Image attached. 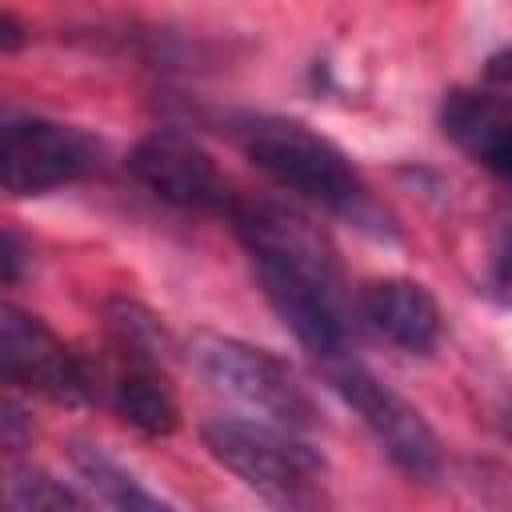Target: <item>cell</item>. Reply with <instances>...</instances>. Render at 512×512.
Wrapping results in <instances>:
<instances>
[{
	"label": "cell",
	"mask_w": 512,
	"mask_h": 512,
	"mask_svg": "<svg viewBox=\"0 0 512 512\" xmlns=\"http://www.w3.org/2000/svg\"><path fill=\"white\" fill-rule=\"evenodd\" d=\"M328 376V388L360 416L368 436L380 444V452L412 480H432L444 464V448L436 428L424 420V412L404 400L392 384H384L376 372H368L356 356H340L320 364Z\"/></svg>",
	"instance_id": "cell-5"
},
{
	"label": "cell",
	"mask_w": 512,
	"mask_h": 512,
	"mask_svg": "<svg viewBox=\"0 0 512 512\" xmlns=\"http://www.w3.org/2000/svg\"><path fill=\"white\" fill-rule=\"evenodd\" d=\"M20 44H24L20 20H16V12H4V20H0V48H4V52H16Z\"/></svg>",
	"instance_id": "cell-19"
},
{
	"label": "cell",
	"mask_w": 512,
	"mask_h": 512,
	"mask_svg": "<svg viewBox=\"0 0 512 512\" xmlns=\"http://www.w3.org/2000/svg\"><path fill=\"white\" fill-rule=\"evenodd\" d=\"M68 460H72L80 484L88 488V496L104 508H124V512H160V508H168V500L160 492H152L132 468H124L100 444L72 440Z\"/></svg>",
	"instance_id": "cell-12"
},
{
	"label": "cell",
	"mask_w": 512,
	"mask_h": 512,
	"mask_svg": "<svg viewBox=\"0 0 512 512\" xmlns=\"http://www.w3.org/2000/svg\"><path fill=\"white\" fill-rule=\"evenodd\" d=\"M0 372L12 388L36 392L52 404H96L92 356L68 348L40 316L16 304L0 308Z\"/></svg>",
	"instance_id": "cell-7"
},
{
	"label": "cell",
	"mask_w": 512,
	"mask_h": 512,
	"mask_svg": "<svg viewBox=\"0 0 512 512\" xmlns=\"http://www.w3.org/2000/svg\"><path fill=\"white\" fill-rule=\"evenodd\" d=\"M484 80L492 88H512V44L508 48H496L488 60H484Z\"/></svg>",
	"instance_id": "cell-18"
},
{
	"label": "cell",
	"mask_w": 512,
	"mask_h": 512,
	"mask_svg": "<svg viewBox=\"0 0 512 512\" xmlns=\"http://www.w3.org/2000/svg\"><path fill=\"white\" fill-rule=\"evenodd\" d=\"M104 148L76 124L8 112L0 128V184L8 196H44L96 176Z\"/></svg>",
	"instance_id": "cell-6"
},
{
	"label": "cell",
	"mask_w": 512,
	"mask_h": 512,
	"mask_svg": "<svg viewBox=\"0 0 512 512\" xmlns=\"http://www.w3.org/2000/svg\"><path fill=\"white\" fill-rule=\"evenodd\" d=\"M96 364V400H104L140 436H172L180 428V404L160 364L128 360L112 352Z\"/></svg>",
	"instance_id": "cell-10"
},
{
	"label": "cell",
	"mask_w": 512,
	"mask_h": 512,
	"mask_svg": "<svg viewBox=\"0 0 512 512\" xmlns=\"http://www.w3.org/2000/svg\"><path fill=\"white\" fill-rule=\"evenodd\" d=\"M208 456L228 468L244 488L260 492L276 504H308L324 484V456L304 440V432L272 424V420H244V416H216L204 424Z\"/></svg>",
	"instance_id": "cell-3"
},
{
	"label": "cell",
	"mask_w": 512,
	"mask_h": 512,
	"mask_svg": "<svg viewBox=\"0 0 512 512\" xmlns=\"http://www.w3.org/2000/svg\"><path fill=\"white\" fill-rule=\"evenodd\" d=\"M356 308H360V324H368L376 336H384L388 344L412 356H428L444 336V316L436 296L404 276L368 280L364 288H356Z\"/></svg>",
	"instance_id": "cell-9"
},
{
	"label": "cell",
	"mask_w": 512,
	"mask_h": 512,
	"mask_svg": "<svg viewBox=\"0 0 512 512\" xmlns=\"http://www.w3.org/2000/svg\"><path fill=\"white\" fill-rule=\"evenodd\" d=\"M228 220L252 260L264 300L304 352L320 364L352 356L360 308L332 240L304 212L276 200H236Z\"/></svg>",
	"instance_id": "cell-1"
},
{
	"label": "cell",
	"mask_w": 512,
	"mask_h": 512,
	"mask_svg": "<svg viewBox=\"0 0 512 512\" xmlns=\"http://www.w3.org/2000/svg\"><path fill=\"white\" fill-rule=\"evenodd\" d=\"M188 356H192L196 372L216 392L232 396L236 404H244L260 420H272V424H284V428H296V432L320 428L316 396L296 376V368L288 360H280L276 352L256 348L240 336L196 332L192 344H188Z\"/></svg>",
	"instance_id": "cell-4"
},
{
	"label": "cell",
	"mask_w": 512,
	"mask_h": 512,
	"mask_svg": "<svg viewBox=\"0 0 512 512\" xmlns=\"http://www.w3.org/2000/svg\"><path fill=\"white\" fill-rule=\"evenodd\" d=\"M492 284L496 292L512 304V220L504 224L500 232V244H496V264H492Z\"/></svg>",
	"instance_id": "cell-17"
},
{
	"label": "cell",
	"mask_w": 512,
	"mask_h": 512,
	"mask_svg": "<svg viewBox=\"0 0 512 512\" xmlns=\"http://www.w3.org/2000/svg\"><path fill=\"white\" fill-rule=\"evenodd\" d=\"M444 136L480 168L512 184V96L488 88H452L440 104Z\"/></svg>",
	"instance_id": "cell-11"
},
{
	"label": "cell",
	"mask_w": 512,
	"mask_h": 512,
	"mask_svg": "<svg viewBox=\"0 0 512 512\" xmlns=\"http://www.w3.org/2000/svg\"><path fill=\"white\" fill-rule=\"evenodd\" d=\"M236 140L272 184L304 196L308 204L356 224L376 240H392L388 212L376 204L368 180L336 140L284 116H244L236 124Z\"/></svg>",
	"instance_id": "cell-2"
},
{
	"label": "cell",
	"mask_w": 512,
	"mask_h": 512,
	"mask_svg": "<svg viewBox=\"0 0 512 512\" xmlns=\"http://www.w3.org/2000/svg\"><path fill=\"white\" fill-rule=\"evenodd\" d=\"M504 428H508V440H512V408L504 412Z\"/></svg>",
	"instance_id": "cell-20"
},
{
	"label": "cell",
	"mask_w": 512,
	"mask_h": 512,
	"mask_svg": "<svg viewBox=\"0 0 512 512\" xmlns=\"http://www.w3.org/2000/svg\"><path fill=\"white\" fill-rule=\"evenodd\" d=\"M4 500L16 512H60V508H88L92 504V496L68 488L64 480H56L32 464H8Z\"/></svg>",
	"instance_id": "cell-14"
},
{
	"label": "cell",
	"mask_w": 512,
	"mask_h": 512,
	"mask_svg": "<svg viewBox=\"0 0 512 512\" xmlns=\"http://www.w3.org/2000/svg\"><path fill=\"white\" fill-rule=\"evenodd\" d=\"M104 328H108L112 352H120L128 360H144V364H160L164 368V360L172 356V332L140 300L112 296L104 304Z\"/></svg>",
	"instance_id": "cell-13"
},
{
	"label": "cell",
	"mask_w": 512,
	"mask_h": 512,
	"mask_svg": "<svg viewBox=\"0 0 512 512\" xmlns=\"http://www.w3.org/2000/svg\"><path fill=\"white\" fill-rule=\"evenodd\" d=\"M128 172L140 188H148L156 200L176 208L232 216L240 200L228 176L220 172V164L212 160V152L176 128H156L140 136L128 152Z\"/></svg>",
	"instance_id": "cell-8"
},
{
	"label": "cell",
	"mask_w": 512,
	"mask_h": 512,
	"mask_svg": "<svg viewBox=\"0 0 512 512\" xmlns=\"http://www.w3.org/2000/svg\"><path fill=\"white\" fill-rule=\"evenodd\" d=\"M24 260H28V252H24L20 236H16V228H4V244H0V276H4L8 288L20 284V276H24Z\"/></svg>",
	"instance_id": "cell-16"
},
{
	"label": "cell",
	"mask_w": 512,
	"mask_h": 512,
	"mask_svg": "<svg viewBox=\"0 0 512 512\" xmlns=\"http://www.w3.org/2000/svg\"><path fill=\"white\" fill-rule=\"evenodd\" d=\"M0 436H4V448L8 452H20V448H28L32 444V416L16 404V396H4V404H0Z\"/></svg>",
	"instance_id": "cell-15"
}]
</instances>
